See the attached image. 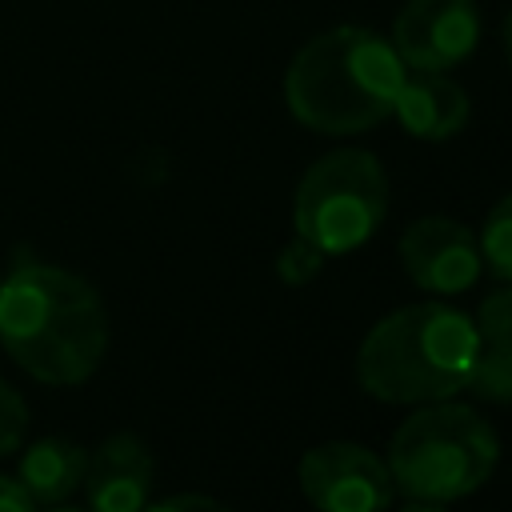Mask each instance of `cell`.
Returning a JSON list of instances; mask_svg holds the SVG:
<instances>
[{"label":"cell","instance_id":"obj_10","mask_svg":"<svg viewBox=\"0 0 512 512\" xmlns=\"http://www.w3.org/2000/svg\"><path fill=\"white\" fill-rule=\"evenodd\" d=\"M468 92L448 72H404L392 116L416 140H452L468 124Z\"/></svg>","mask_w":512,"mask_h":512},{"label":"cell","instance_id":"obj_2","mask_svg":"<svg viewBox=\"0 0 512 512\" xmlns=\"http://www.w3.org/2000/svg\"><path fill=\"white\" fill-rule=\"evenodd\" d=\"M404 60L392 40L340 24L312 36L284 72V100L292 120L320 136H356L392 116Z\"/></svg>","mask_w":512,"mask_h":512},{"label":"cell","instance_id":"obj_9","mask_svg":"<svg viewBox=\"0 0 512 512\" xmlns=\"http://www.w3.org/2000/svg\"><path fill=\"white\" fill-rule=\"evenodd\" d=\"M88 512H140L152 496V452L132 432L104 436L84 464Z\"/></svg>","mask_w":512,"mask_h":512},{"label":"cell","instance_id":"obj_18","mask_svg":"<svg viewBox=\"0 0 512 512\" xmlns=\"http://www.w3.org/2000/svg\"><path fill=\"white\" fill-rule=\"evenodd\" d=\"M400 512H448V508H444L440 500H412V496H408V504H404Z\"/></svg>","mask_w":512,"mask_h":512},{"label":"cell","instance_id":"obj_6","mask_svg":"<svg viewBox=\"0 0 512 512\" xmlns=\"http://www.w3.org/2000/svg\"><path fill=\"white\" fill-rule=\"evenodd\" d=\"M300 492L316 512H388L396 484L388 460L352 440H328L300 456Z\"/></svg>","mask_w":512,"mask_h":512},{"label":"cell","instance_id":"obj_8","mask_svg":"<svg viewBox=\"0 0 512 512\" xmlns=\"http://www.w3.org/2000/svg\"><path fill=\"white\" fill-rule=\"evenodd\" d=\"M400 264L420 292L456 296L480 280V240L452 216H420L400 236Z\"/></svg>","mask_w":512,"mask_h":512},{"label":"cell","instance_id":"obj_12","mask_svg":"<svg viewBox=\"0 0 512 512\" xmlns=\"http://www.w3.org/2000/svg\"><path fill=\"white\" fill-rule=\"evenodd\" d=\"M88 452L68 436H44L24 448L16 464V480L36 504H64L84 484Z\"/></svg>","mask_w":512,"mask_h":512},{"label":"cell","instance_id":"obj_5","mask_svg":"<svg viewBox=\"0 0 512 512\" xmlns=\"http://www.w3.org/2000/svg\"><path fill=\"white\" fill-rule=\"evenodd\" d=\"M388 212V176L364 148L320 156L296 184L292 228L324 256H344L376 236Z\"/></svg>","mask_w":512,"mask_h":512},{"label":"cell","instance_id":"obj_1","mask_svg":"<svg viewBox=\"0 0 512 512\" xmlns=\"http://www.w3.org/2000/svg\"><path fill=\"white\" fill-rule=\"evenodd\" d=\"M0 348L40 384H84L108 352L100 292L68 268L16 264L0 280Z\"/></svg>","mask_w":512,"mask_h":512},{"label":"cell","instance_id":"obj_11","mask_svg":"<svg viewBox=\"0 0 512 512\" xmlns=\"http://www.w3.org/2000/svg\"><path fill=\"white\" fill-rule=\"evenodd\" d=\"M472 324H476V360L464 388L480 400L512 404V284L488 292Z\"/></svg>","mask_w":512,"mask_h":512},{"label":"cell","instance_id":"obj_3","mask_svg":"<svg viewBox=\"0 0 512 512\" xmlns=\"http://www.w3.org/2000/svg\"><path fill=\"white\" fill-rule=\"evenodd\" d=\"M476 360V324L448 304H404L376 320L356 352V380L384 404L452 400Z\"/></svg>","mask_w":512,"mask_h":512},{"label":"cell","instance_id":"obj_7","mask_svg":"<svg viewBox=\"0 0 512 512\" xmlns=\"http://www.w3.org/2000/svg\"><path fill=\"white\" fill-rule=\"evenodd\" d=\"M480 44L476 0H404L392 20V48L404 68L448 72L464 64Z\"/></svg>","mask_w":512,"mask_h":512},{"label":"cell","instance_id":"obj_13","mask_svg":"<svg viewBox=\"0 0 512 512\" xmlns=\"http://www.w3.org/2000/svg\"><path fill=\"white\" fill-rule=\"evenodd\" d=\"M480 260L484 268L512 284V192L504 200H496V208L484 216V228H480Z\"/></svg>","mask_w":512,"mask_h":512},{"label":"cell","instance_id":"obj_17","mask_svg":"<svg viewBox=\"0 0 512 512\" xmlns=\"http://www.w3.org/2000/svg\"><path fill=\"white\" fill-rule=\"evenodd\" d=\"M0 512H36V500L16 476H0Z\"/></svg>","mask_w":512,"mask_h":512},{"label":"cell","instance_id":"obj_14","mask_svg":"<svg viewBox=\"0 0 512 512\" xmlns=\"http://www.w3.org/2000/svg\"><path fill=\"white\" fill-rule=\"evenodd\" d=\"M320 268H324V252H320L316 244H308L304 236H292V240L280 248V256H276V276H280L284 284H292V288L308 284Z\"/></svg>","mask_w":512,"mask_h":512},{"label":"cell","instance_id":"obj_19","mask_svg":"<svg viewBox=\"0 0 512 512\" xmlns=\"http://www.w3.org/2000/svg\"><path fill=\"white\" fill-rule=\"evenodd\" d=\"M500 40H504V56H508V64H512V12L504 16V28H500Z\"/></svg>","mask_w":512,"mask_h":512},{"label":"cell","instance_id":"obj_16","mask_svg":"<svg viewBox=\"0 0 512 512\" xmlns=\"http://www.w3.org/2000/svg\"><path fill=\"white\" fill-rule=\"evenodd\" d=\"M140 512H228L220 500L204 496V492H180V496H168V500H156V504H144Z\"/></svg>","mask_w":512,"mask_h":512},{"label":"cell","instance_id":"obj_15","mask_svg":"<svg viewBox=\"0 0 512 512\" xmlns=\"http://www.w3.org/2000/svg\"><path fill=\"white\" fill-rule=\"evenodd\" d=\"M24 432H28V408H24V396L0 380V456L16 452L24 444Z\"/></svg>","mask_w":512,"mask_h":512},{"label":"cell","instance_id":"obj_20","mask_svg":"<svg viewBox=\"0 0 512 512\" xmlns=\"http://www.w3.org/2000/svg\"><path fill=\"white\" fill-rule=\"evenodd\" d=\"M52 512H80V508H64V504H56ZM84 512H88V508H84Z\"/></svg>","mask_w":512,"mask_h":512},{"label":"cell","instance_id":"obj_4","mask_svg":"<svg viewBox=\"0 0 512 512\" xmlns=\"http://www.w3.org/2000/svg\"><path fill=\"white\" fill-rule=\"evenodd\" d=\"M388 472L396 492L412 500L472 496L500 464L496 428L468 404H420L388 440Z\"/></svg>","mask_w":512,"mask_h":512}]
</instances>
